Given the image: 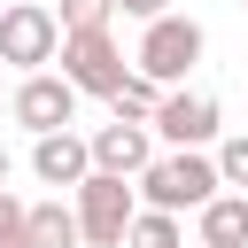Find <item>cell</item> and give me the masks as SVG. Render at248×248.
<instances>
[{
	"mask_svg": "<svg viewBox=\"0 0 248 248\" xmlns=\"http://www.w3.org/2000/svg\"><path fill=\"white\" fill-rule=\"evenodd\" d=\"M202 46H209V39H202V23L170 8L163 23H147V31H140V54H132V70H140V78H155V85L170 93V85H178V78L202 62Z\"/></svg>",
	"mask_w": 248,
	"mask_h": 248,
	"instance_id": "cell-3",
	"label": "cell"
},
{
	"mask_svg": "<svg viewBox=\"0 0 248 248\" xmlns=\"http://www.w3.org/2000/svg\"><path fill=\"white\" fill-rule=\"evenodd\" d=\"M240 202H248V186H240Z\"/></svg>",
	"mask_w": 248,
	"mask_h": 248,
	"instance_id": "cell-20",
	"label": "cell"
},
{
	"mask_svg": "<svg viewBox=\"0 0 248 248\" xmlns=\"http://www.w3.org/2000/svg\"><path fill=\"white\" fill-rule=\"evenodd\" d=\"M140 194H147V209H209L217 194H225V178H217V155H194V147H170V155H155L140 178H132Z\"/></svg>",
	"mask_w": 248,
	"mask_h": 248,
	"instance_id": "cell-1",
	"label": "cell"
},
{
	"mask_svg": "<svg viewBox=\"0 0 248 248\" xmlns=\"http://www.w3.org/2000/svg\"><path fill=\"white\" fill-rule=\"evenodd\" d=\"M54 54H62V16H54L46 0H16V8H0V62H16L23 78H39Z\"/></svg>",
	"mask_w": 248,
	"mask_h": 248,
	"instance_id": "cell-4",
	"label": "cell"
},
{
	"mask_svg": "<svg viewBox=\"0 0 248 248\" xmlns=\"http://www.w3.org/2000/svg\"><path fill=\"white\" fill-rule=\"evenodd\" d=\"M116 16H132V23L147 31V23H163V16H170V0H116Z\"/></svg>",
	"mask_w": 248,
	"mask_h": 248,
	"instance_id": "cell-17",
	"label": "cell"
},
{
	"mask_svg": "<svg viewBox=\"0 0 248 248\" xmlns=\"http://www.w3.org/2000/svg\"><path fill=\"white\" fill-rule=\"evenodd\" d=\"M194 232H202V248H248V202L217 194L209 209H194Z\"/></svg>",
	"mask_w": 248,
	"mask_h": 248,
	"instance_id": "cell-10",
	"label": "cell"
},
{
	"mask_svg": "<svg viewBox=\"0 0 248 248\" xmlns=\"http://www.w3.org/2000/svg\"><path fill=\"white\" fill-rule=\"evenodd\" d=\"M8 170H16V163H8V147H0V194H8Z\"/></svg>",
	"mask_w": 248,
	"mask_h": 248,
	"instance_id": "cell-18",
	"label": "cell"
},
{
	"mask_svg": "<svg viewBox=\"0 0 248 248\" xmlns=\"http://www.w3.org/2000/svg\"><path fill=\"white\" fill-rule=\"evenodd\" d=\"M8 116H16L31 140H46V132H70V124H78V85H70L62 70H39V78H23V85L8 93Z\"/></svg>",
	"mask_w": 248,
	"mask_h": 248,
	"instance_id": "cell-6",
	"label": "cell"
},
{
	"mask_svg": "<svg viewBox=\"0 0 248 248\" xmlns=\"http://www.w3.org/2000/svg\"><path fill=\"white\" fill-rule=\"evenodd\" d=\"M0 116H8V93H0Z\"/></svg>",
	"mask_w": 248,
	"mask_h": 248,
	"instance_id": "cell-19",
	"label": "cell"
},
{
	"mask_svg": "<svg viewBox=\"0 0 248 248\" xmlns=\"http://www.w3.org/2000/svg\"><path fill=\"white\" fill-rule=\"evenodd\" d=\"M124 240H132V248H186V232H178V217H170V209H140Z\"/></svg>",
	"mask_w": 248,
	"mask_h": 248,
	"instance_id": "cell-13",
	"label": "cell"
},
{
	"mask_svg": "<svg viewBox=\"0 0 248 248\" xmlns=\"http://www.w3.org/2000/svg\"><path fill=\"white\" fill-rule=\"evenodd\" d=\"M0 248H31V202L0 194Z\"/></svg>",
	"mask_w": 248,
	"mask_h": 248,
	"instance_id": "cell-15",
	"label": "cell"
},
{
	"mask_svg": "<svg viewBox=\"0 0 248 248\" xmlns=\"http://www.w3.org/2000/svg\"><path fill=\"white\" fill-rule=\"evenodd\" d=\"M240 8H248V0H240Z\"/></svg>",
	"mask_w": 248,
	"mask_h": 248,
	"instance_id": "cell-21",
	"label": "cell"
},
{
	"mask_svg": "<svg viewBox=\"0 0 248 248\" xmlns=\"http://www.w3.org/2000/svg\"><path fill=\"white\" fill-rule=\"evenodd\" d=\"M70 209H78V232H85V248H124V232H132V217H140V186L132 178H85L78 194H70Z\"/></svg>",
	"mask_w": 248,
	"mask_h": 248,
	"instance_id": "cell-2",
	"label": "cell"
},
{
	"mask_svg": "<svg viewBox=\"0 0 248 248\" xmlns=\"http://www.w3.org/2000/svg\"><path fill=\"white\" fill-rule=\"evenodd\" d=\"M31 248H85L78 232V209L54 194V202H31Z\"/></svg>",
	"mask_w": 248,
	"mask_h": 248,
	"instance_id": "cell-11",
	"label": "cell"
},
{
	"mask_svg": "<svg viewBox=\"0 0 248 248\" xmlns=\"http://www.w3.org/2000/svg\"><path fill=\"white\" fill-rule=\"evenodd\" d=\"M116 0H62V31H108Z\"/></svg>",
	"mask_w": 248,
	"mask_h": 248,
	"instance_id": "cell-14",
	"label": "cell"
},
{
	"mask_svg": "<svg viewBox=\"0 0 248 248\" xmlns=\"http://www.w3.org/2000/svg\"><path fill=\"white\" fill-rule=\"evenodd\" d=\"M108 108H116V124H155V108H163V85L132 70V78H124L116 93H108Z\"/></svg>",
	"mask_w": 248,
	"mask_h": 248,
	"instance_id": "cell-12",
	"label": "cell"
},
{
	"mask_svg": "<svg viewBox=\"0 0 248 248\" xmlns=\"http://www.w3.org/2000/svg\"><path fill=\"white\" fill-rule=\"evenodd\" d=\"M85 147H93V170L101 178H140L155 163V124H101Z\"/></svg>",
	"mask_w": 248,
	"mask_h": 248,
	"instance_id": "cell-8",
	"label": "cell"
},
{
	"mask_svg": "<svg viewBox=\"0 0 248 248\" xmlns=\"http://www.w3.org/2000/svg\"><path fill=\"white\" fill-rule=\"evenodd\" d=\"M62 78L78 85V93H116L124 78H132V62H124V46H116V31H62Z\"/></svg>",
	"mask_w": 248,
	"mask_h": 248,
	"instance_id": "cell-5",
	"label": "cell"
},
{
	"mask_svg": "<svg viewBox=\"0 0 248 248\" xmlns=\"http://www.w3.org/2000/svg\"><path fill=\"white\" fill-rule=\"evenodd\" d=\"M31 170H39V186L78 194V186L93 178V147H85L78 132H46V140H31Z\"/></svg>",
	"mask_w": 248,
	"mask_h": 248,
	"instance_id": "cell-9",
	"label": "cell"
},
{
	"mask_svg": "<svg viewBox=\"0 0 248 248\" xmlns=\"http://www.w3.org/2000/svg\"><path fill=\"white\" fill-rule=\"evenodd\" d=\"M217 178H225V186H232V194H240V186H248V132H232V140H225V147H217Z\"/></svg>",
	"mask_w": 248,
	"mask_h": 248,
	"instance_id": "cell-16",
	"label": "cell"
},
{
	"mask_svg": "<svg viewBox=\"0 0 248 248\" xmlns=\"http://www.w3.org/2000/svg\"><path fill=\"white\" fill-rule=\"evenodd\" d=\"M217 124H225L217 93H186V85H170V93H163V108H155V140H170V147H194V155L217 140Z\"/></svg>",
	"mask_w": 248,
	"mask_h": 248,
	"instance_id": "cell-7",
	"label": "cell"
}]
</instances>
